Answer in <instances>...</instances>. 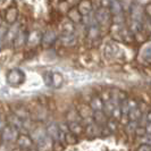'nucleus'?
Returning <instances> with one entry per match:
<instances>
[{
    "mask_svg": "<svg viewBox=\"0 0 151 151\" xmlns=\"http://www.w3.org/2000/svg\"><path fill=\"white\" fill-rule=\"evenodd\" d=\"M94 18H96V22L99 25L101 32H102L104 29L109 30V27L111 25V14H110V12H109L108 8H105V7L98 8L94 12Z\"/></svg>",
    "mask_w": 151,
    "mask_h": 151,
    "instance_id": "1",
    "label": "nucleus"
},
{
    "mask_svg": "<svg viewBox=\"0 0 151 151\" xmlns=\"http://www.w3.org/2000/svg\"><path fill=\"white\" fill-rule=\"evenodd\" d=\"M19 133H21V131L18 129H16L15 126L6 124L4 126V129H1V132H0V136H1L2 142L14 144L16 142V139H17V136H18Z\"/></svg>",
    "mask_w": 151,
    "mask_h": 151,
    "instance_id": "2",
    "label": "nucleus"
},
{
    "mask_svg": "<svg viewBox=\"0 0 151 151\" xmlns=\"http://www.w3.org/2000/svg\"><path fill=\"white\" fill-rule=\"evenodd\" d=\"M25 73L19 68H13L7 73V83L12 86H17L24 83Z\"/></svg>",
    "mask_w": 151,
    "mask_h": 151,
    "instance_id": "3",
    "label": "nucleus"
},
{
    "mask_svg": "<svg viewBox=\"0 0 151 151\" xmlns=\"http://www.w3.org/2000/svg\"><path fill=\"white\" fill-rule=\"evenodd\" d=\"M58 41V33L52 29H49L47 30L45 33H42V37H41V43L43 48H50L52 47L56 42Z\"/></svg>",
    "mask_w": 151,
    "mask_h": 151,
    "instance_id": "4",
    "label": "nucleus"
},
{
    "mask_svg": "<svg viewBox=\"0 0 151 151\" xmlns=\"http://www.w3.org/2000/svg\"><path fill=\"white\" fill-rule=\"evenodd\" d=\"M137 60L143 65H150L151 64V45L150 41H147L140 48L137 53Z\"/></svg>",
    "mask_w": 151,
    "mask_h": 151,
    "instance_id": "5",
    "label": "nucleus"
},
{
    "mask_svg": "<svg viewBox=\"0 0 151 151\" xmlns=\"http://www.w3.org/2000/svg\"><path fill=\"white\" fill-rule=\"evenodd\" d=\"M27 133H30L29 135L31 136V139L33 140V142L34 144L39 142V141H41L42 139H45V136H47V131H45V126L42 124V123H39V124H35L32 129H31L30 132H27Z\"/></svg>",
    "mask_w": 151,
    "mask_h": 151,
    "instance_id": "6",
    "label": "nucleus"
},
{
    "mask_svg": "<svg viewBox=\"0 0 151 151\" xmlns=\"http://www.w3.org/2000/svg\"><path fill=\"white\" fill-rule=\"evenodd\" d=\"M26 39H27V31L21 26L18 32L16 33L15 38L13 39V41H12L14 49L15 50L23 49L25 47V45H26Z\"/></svg>",
    "mask_w": 151,
    "mask_h": 151,
    "instance_id": "7",
    "label": "nucleus"
},
{
    "mask_svg": "<svg viewBox=\"0 0 151 151\" xmlns=\"http://www.w3.org/2000/svg\"><path fill=\"white\" fill-rule=\"evenodd\" d=\"M16 144L18 148H21L23 150H29L34 147V142L29 135V133H19L17 139H16Z\"/></svg>",
    "mask_w": 151,
    "mask_h": 151,
    "instance_id": "8",
    "label": "nucleus"
},
{
    "mask_svg": "<svg viewBox=\"0 0 151 151\" xmlns=\"http://www.w3.org/2000/svg\"><path fill=\"white\" fill-rule=\"evenodd\" d=\"M41 37L42 33L38 30L31 31L30 33H27V39H26V45L25 47L27 48H37L40 43H41Z\"/></svg>",
    "mask_w": 151,
    "mask_h": 151,
    "instance_id": "9",
    "label": "nucleus"
},
{
    "mask_svg": "<svg viewBox=\"0 0 151 151\" xmlns=\"http://www.w3.org/2000/svg\"><path fill=\"white\" fill-rule=\"evenodd\" d=\"M100 38H101V30H100L98 24H92V25L86 27V39L91 43L98 42V40H100Z\"/></svg>",
    "mask_w": 151,
    "mask_h": 151,
    "instance_id": "10",
    "label": "nucleus"
},
{
    "mask_svg": "<svg viewBox=\"0 0 151 151\" xmlns=\"http://www.w3.org/2000/svg\"><path fill=\"white\" fill-rule=\"evenodd\" d=\"M10 113H13L14 115H16L18 118H21L22 121H29L30 119V111L26 108V106L23 105H16L10 108Z\"/></svg>",
    "mask_w": 151,
    "mask_h": 151,
    "instance_id": "11",
    "label": "nucleus"
},
{
    "mask_svg": "<svg viewBox=\"0 0 151 151\" xmlns=\"http://www.w3.org/2000/svg\"><path fill=\"white\" fill-rule=\"evenodd\" d=\"M58 41L61 43L63 47L70 48L74 47L77 43V35L75 33H70V34H60V37H58Z\"/></svg>",
    "mask_w": 151,
    "mask_h": 151,
    "instance_id": "12",
    "label": "nucleus"
},
{
    "mask_svg": "<svg viewBox=\"0 0 151 151\" xmlns=\"http://www.w3.org/2000/svg\"><path fill=\"white\" fill-rule=\"evenodd\" d=\"M18 8L16 6H10L9 8H7L6 13H5V22L7 23V25H13L17 22L18 19Z\"/></svg>",
    "mask_w": 151,
    "mask_h": 151,
    "instance_id": "13",
    "label": "nucleus"
},
{
    "mask_svg": "<svg viewBox=\"0 0 151 151\" xmlns=\"http://www.w3.org/2000/svg\"><path fill=\"white\" fill-rule=\"evenodd\" d=\"M100 131H101V126L97 125L94 122H91L89 124H86L84 126V133L89 139H93L100 135Z\"/></svg>",
    "mask_w": 151,
    "mask_h": 151,
    "instance_id": "14",
    "label": "nucleus"
},
{
    "mask_svg": "<svg viewBox=\"0 0 151 151\" xmlns=\"http://www.w3.org/2000/svg\"><path fill=\"white\" fill-rule=\"evenodd\" d=\"M76 8L80 12V14L82 15V17L93 13V5H92L91 0H81L78 2V5L76 6Z\"/></svg>",
    "mask_w": 151,
    "mask_h": 151,
    "instance_id": "15",
    "label": "nucleus"
},
{
    "mask_svg": "<svg viewBox=\"0 0 151 151\" xmlns=\"http://www.w3.org/2000/svg\"><path fill=\"white\" fill-rule=\"evenodd\" d=\"M76 110H77V114L81 117L82 122L88 121V119H92L93 111H92V109H91L88 104H81L80 106L76 108Z\"/></svg>",
    "mask_w": 151,
    "mask_h": 151,
    "instance_id": "16",
    "label": "nucleus"
},
{
    "mask_svg": "<svg viewBox=\"0 0 151 151\" xmlns=\"http://www.w3.org/2000/svg\"><path fill=\"white\" fill-rule=\"evenodd\" d=\"M45 131H47V135L49 136L52 141L59 139L60 131L58 129V124L57 123L52 122V123H49L48 125H45Z\"/></svg>",
    "mask_w": 151,
    "mask_h": 151,
    "instance_id": "17",
    "label": "nucleus"
},
{
    "mask_svg": "<svg viewBox=\"0 0 151 151\" xmlns=\"http://www.w3.org/2000/svg\"><path fill=\"white\" fill-rule=\"evenodd\" d=\"M6 118V123L12 125V126H15L16 129H18L19 131L24 127V121H22L21 118H18L16 115H14L13 113H9L5 116Z\"/></svg>",
    "mask_w": 151,
    "mask_h": 151,
    "instance_id": "18",
    "label": "nucleus"
},
{
    "mask_svg": "<svg viewBox=\"0 0 151 151\" xmlns=\"http://www.w3.org/2000/svg\"><path fill=\"white\" fill-rule=\"evenodd\" d=\"M66 17H67L68 19L73 23L74 25H78V24H81V23H82V18H83L76 7H72L70 9H68L67 16H66Z\"/></svg>",
    "mask_w": 151,
    "mask_h": 151,
    "instance_id": "19",
    "label": "nucleus"
},
{
    "mask_svg": "<svg viewBox=\"0 0 151 151\" xmlns=\"http://www.w3.org/2000/svg\"><path fill=\"white\" fill-rule=\"evenodd\" d=\"M108 9L111 14V17L113 16H118V15H123L124 14V9H123V5L119 0H111V2L109 4L108 6Z\"/></svg>",
    "mask_w": 151,
    "mask_h": 151,
    "instance_id": "20",
    "label": "nucleus"
},
{
    "mask_svg": "<svg viewBox=\"0 0 151 151\" xmlns=\"http://www.w3.org/2000/svg\"><path fill=\"white\" fill-rule=\"evenodd\" d=\"M143 22L144 21H136V19H131V22L129 24V31L132 33V35L135 37L136 34L144 32L143 31Z\"/></svg>",
    "mask_w": 151,
    "mask_h": 151,
    "instance_id": "21",
    "label": "nucleus"
},
{
    "mask_svg": "<svg viewBox=\"0 0 151 151\" xmlns=\"http://www.w3.org/2000/svg\"><path fill=\"white\" fill-rule=\"evenodd\" d=\"M60 34H70L75 33V25L68 19L67 17L64 18L60 23Z\"/></svg>",
    "mask_w": 151,
    "mask_h": 151,
    "instance_id": "22",
    "label": "nucleus"
},
{
    "mask_svg": "<svg viewBox=\"0 0 151 151\" xmlns=\"http://www.w3.org/2000/svg\"><path fill=\"white\" fill-rule=\"evenodd\" d=\"M118 51H119V48L116 43H114V42L107 43L105 47V57L107 59H113L117 56Z\"/></svg>",
    "mask_w": 151,
    "mask_h": 151,
    "instance_id": "23",
    "label": "nucleus"
},
{
    "mask_svg": "<svg viewBox=\"0 0 151 151\" xmlns=\"http://www.w3.org/2000/svg\"><path fill=\"white\" fill-rule=\"evenodd\" d=\"M68 124V131L74 133L75 135H81L84 133L83 122H69Z\"/></svg>",
    "mask_w": 151,
    "mask_h": 151,
    "instance_id": "24",
    "label": "nucleus"
},
{
    "mask_svg": "<svg viewBox=\"0 0 151 151\" xmlns=\"http://www.w3.org/2000/svg\"><path fill=\"white\" fill-rule=\"evenodd\" d=\"M51 145H52V140L47 135L45 139L35 143V148L37 151H49L51 150Z\"/></svg>",
    "mask_w": 151,
    "mask_h": 151,
    "instance_id": "25",
    "label": "nucleus"
},
{
    "mask_svg": "<svg viewBox=\"0 0 151 151\" xmlns=\"http://www.w3.org/2000/svg\"><path fill=\"white\" fill-rule=\"evenodd\" d=\"M107 119H108V117L105 115V113L102 110L93 111V114H92V122H94L99 126H105L107 123Z\"/></svg>",
    "mask_w": 151,
    "mask_h": 151,
    "instance_id": "26",
    "label": "nucleus"
},
{
    "mask_svg": "<svg viewBox=\"0 0 151 151\" xmlns=\"http://www.w3.org/2000/svg\"><path fill=\"white\" fill-rule=\"evenodd\" d=\"M88 105L90 106L92 111H99V110H102L104 101L101 100V98L99 96H93V97H91L90 101H89Z\"/></svg>",
    "mask_w": 151,
    "mask_h": 151,
    "instance_id": "27",
    "label": "nucleus"
},
{
    "mask_svg": "<svg viewBox=\"0 0 151 151\" xmlns=\"http://www.w3.org/2000/svg\"><path fill=\"white\" fill-rule=\"evenodd\" d=\"M142 111L139 109V107H135V108H132L129 110V114H127V118L129 121H134V122H139V119L141 118L142 116Z\"/></svg>",
    "mask_w": 151,
    "mask_h": 151,
    "instance_id": "28",
    "label": "nucleus"
},
{
    "mask_svg": "<svg viewBox=\"0 0 151 151\" xmlns=\"http://www.w3.org/2000/svg\"><path fill=\"white\" fill-rule=\"evenodd\" d=\"M64 83V77L60 73H52V82H51V86L55 89H60L61 85Z\"/></svg>",
    "mask_w": 151,
    "mask_h": 151,
    "instance_id": "29",
    "label": "nucleus"
},
{
    "mask_svg": "<svg viewBox=\"0 0 151 151\" xmlns=\"http://www.w3.org/2000/svg\"><path fill=\"white\" fill-rule=\"evenodd\" d=\"M118 125H119V121L116 119V118L109 117V118L107 119L106 126H107V129L110 131V133L117 132V131H118Z\"/></svg>",
    "mask_w": 151,
    "mask_h": 151,
    "instance_id": "30",
    "label": "nucleus"
},
{
    "mask_svg": "<svg viewBox=\"0 0 151 151\" xmlns=\"http://www.w3.org/2000/svg\"><path fill=\"white\" fill-rule=\"evenodd\" d=\"M66 119H67V123H69V122H82L81 117L77 114L76 108H73V109L68 110L67 114H66Z\"/></svg>",
    "mask_w": 151,
    "mask_h": 151,
    "instance_id": "31",
    "label": "nucleus"
},
{
    "mask_svg": "<svg viewBox=\"0 0 151 151\" xmlns=\"http://www.w3.org/2000/svg\"><path fill=\"white\" fill-rule=\"evenodd\" d=\"M64 142H66L67 144H76L78 142V137L77 135H75L74 133H72V132H66L65 134H64Z\"/></svg>",
    "mask_w": 151,
    "mask_h": 151,
    "instance_id": "32",
    "label": "nucleus"
},
{
    "mask_svg": "<svg viewBox=\"0 0 151 151\" xmlns=\"http://www.w3.org/2000/svg\"><path fill=\"white\" fill-rule=\"evenodd\" d=\"M137 125H139L137 122L129 121V123L125 125V129H126V131H127L129 134H134V131H135V129L137 127Z\"/></svg>",
    "mask_w": 151,
    "mask_h": 151,
    "instance_id": "33",
    "label": "nucleus"
},
{
    "mask_svg": "<svg viewBox=\"0 0 151 151\" xmlns=\"http://www.w3.org/2000/svg\"><path fill=\"white\" fill-rule=\"evenodd\" d=\"M7 30H8V26L0 25V50H1L2 45H4V43H5V37H6Z\"/></svg>",
    "mask_w": 151,
    "mask_h": 151,
    "instance_id": "34",
    "label": "nucleus"
},
{
    "mask_svg": "<svg viewBox=\"0 0 151 151\" xmlns=\"http://www.w3.org/2000/svg\"><path fill=\"white\" fill-rule=\"evenodd\" d=\"M148 134L147 133V129H145V126H140V125H137V127L135 129V131H134V135L136 136V137H143V136H145Z\"/></svg>",
    "mask_w": 151,
    "mask_h": 151,
    "instance_id": "35",
    "label": "nucleus"
},
{
    "mask_svg": "<svg viewBox=\"0 0 151 151\" xmlns=\"http://www.w3.org/2000/svg\"><path fill=\"white\" fill-rule=\"evenodd\" d=\"M65 147L63 145V142L59 140H55L52 141V145H51V151H64Z\"/></svg>",
    "mask_w": 151,
    "mask_h": 151,
    "instance_id": "36",
    "label": "nucleus"
},
{
    "mask_svg": "<svg viewBox=\"0 0 151 151\" xmlns=\"http://www.w3.org/2000/svg\"><path fill=\"white\" fill-rule=\"evenodd\" d=\"M43 81L47 86H51V82H52V72H45L43 74Z\"/></svg>",
    "mask_w": 151,
    "mask_h": 151,
    "instance_id": "37",
    "label": "nucleus"
},
{
    "mask_svg": "<svg viewBox=\"0 0 151 151\" xmlns=\"http://www.w3.org/2000/svg\"><path fill=\"white\" fill-rule=\"evenodd\" d=\"M0 151H13L12 144L6 143V142H1L0 143Z\"/></svg>",
    "mask_w": 151,
    "mask_h": 151,
    "instance_id": "38",
    "label": "nucleus"
},
{
    "mask_svg": "<svg viewBox=\"0 0 151 151\" xmlns=\"http://www.w3.org/2000/svg\"><path fill=\"white\" fill-rule=\"evenodd\" d=\"M136 151H151V145L149 143H141Z\"/></svg>",
    "mask_w": 151,
    "mask_h": 151,
    "instance_id": "39",
    "label": "nucleus"
},
{
    "mask_svg": "<svg viewBox=\"0 0 151 151\" xmlns=\"http://www.w3.org/2000/svg\"><path fill=\"white\" fill-rule=\"evenodd\" d=\"M58 129H59V131H60L61 133H66V132H68V124L67 122L66 123H60V124H58Z\"/></svg>",
    "mask_w": 151,
    "mask_h": 151,
    "instance_id": "40",
    "label": "nucleus"
},
{
    "mask_svg": "<svg viewBox=\"0 0 151 151\" xmlns=\"http://www.w3.org/2000/svg\"><path fill=\"white\" fill-rule=\"evenodd\" d=\"M6 124H7V123H6V118L4 117V115L0 114V132H1V129H4V126H5Z\"/></svg>",
    "mask_w": 151,
    "mask_h": 151,
    "instance_id": "41",
    "label": "nucleus"
},
{
    "mask_svg": "<svg viewBox=\"0 0 151 151\" xmlns=\"http://www.w3.org/2000/svg\"><path fill=\"white\" fill-rule=\"evenodd\" d=\"M1 142H2V140H1V136H0V143H1Z\"/></svg>",
    "mask_w": 151,
    "mask_h": 151,
    "instance_id": "42",
    "label": "nucleus"
}]
</instances>
